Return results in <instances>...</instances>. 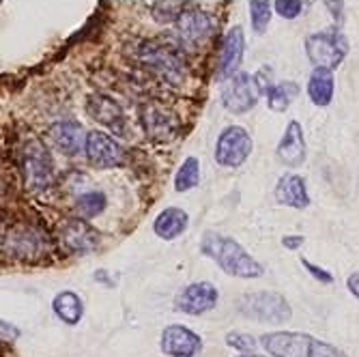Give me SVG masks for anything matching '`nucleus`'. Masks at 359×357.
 Wrapping results in <instances>:
<instances>
[{"mask_svg": "<svg viewBox=\"0 0 359 357\" xmlns=\"http://www.w3.org/2000/svg\"><path fill=\"white\" fill-rule=\"evenodd\" d=\"M250 7V24H252V30L254 32H265L269 22H271V9L273 5L269 3V0H252V3L248 5Z\"/></svg>", "mask_w": 359, "mask_h": 357, "instance_id": "26", "label": "nucleus"}, {"mask_svg": "<svg viewBox=\"0 0 359 357\" xmlns=\"http://www.w3.org/2000/svg\"><path fill=\"white\" fill-rule=\"evenodd\" d=\"M239 312L254 318L256 323H284L292 316L288 302L269 290L248 293L239 299Z\"/></svg>", "mask_w": 359, "mask_h": 357, "instance_id": "6", "label": "nucleus"}, {"mask_svg": "<svg viewBox=\"0 0 359 357\" xmlns=\"http://www.w3.org/2000/svg\"><path fill=\"white\" fill-rule=\"evenodd\" d=\"M217 299H219V293L211 282H194L181 290V295L175 302V308L179 312L198 316V314L213 310L217 306Z\"/></svg>", "mask_w": 359, "mask_h": 357, "instance_id": "11", "label": "nucleus"}, {"mask_svg": "<svg viewBox=\"0 0 359 357\" xmlns=\"http://www.w3.org/2000/svg\"><path fill=\"white\" fill-rule=\"evenodd\" d=\"M299 95V84L292 82V80H284V82H278L269 95H267V106L269 110L273 112H286L288 106L295 102V97Z\"/></svg>", "mask_w": 359, "mask_h": 357, "instance_id": "23", "label": "nucleus"}, {"mask_svg": "<svg viewBox=\"0 0 359 357\" xmlns=\"http://www.w3.org/2000/svg\"><path fill=\"white\" fill-rule=\"evenodd\" d=\"M304 243H306V237H304V235H284V237H282V245H284L286 250H290V252L299 250Z\"/></svg>", "mask_w": 359, "mask_h": 357, "instance_id": "31", "label": "nucleus"}, {"mask_svg": "<svg viewBox=\"0 0 359 357\" xmlns=\"http://www.w3.org/2000/svg\"><path fill=\"white\" fill-rule=\"evenodd\" d=\"M215 28V20L211 13L201 11V9H187L181 11L175 20V30L177 35L189 43V46H198L203 43Z\"/></svg>", "mask_w": 359, "mask_h": 357, "instance_id": "12", "label": "nucleus"}, {"mask_svg": "<svg viewBox=\"0 0 359 357\" xmlns=\"http://www.w3.org/2000/svg\"><path fill=\"white\" fill-rule=\"evenodd\" d=\"M346 286H348V293L359 299V274L357 271L346 278Z\"/></svg>", "mask_w": 359, "mask_h": 357, "instance_id": "32", "label": "nucleus"}, {"mask_svg": "<svg viewBox=\"0 0 359 357\" xmlns=\"http://www.w3.org/2000/svg\"><path fill=\"white\" fill-rule=\"evenodd\" d=\"M50 136L62 155L76 157L78 153H82L86 149V136L88 134L76 121H60V123H54L50 127Z\"/></svg>", "mask_w": 359, "mask_h": 357, "instance_id": "17", "label": "nucleus"}, {"mask_svg": "<svg viewBox=\"0 0 359 357\" xmlns=\"http://www.w3.org/2000/svg\"><path fill=\"white\" fill-rule=\"evenodd\" d=\"M273 194H276V201L284 207H290V209L310 207V194H308L306 181L299 175L288 173V175L280 177Z\"/></svg>", "mask_w": 359, "mask_h": 357, "instance_id": "18", "label": "nucleus"}, {"mask_svg": "<svg viewBox=\"0 0 359 357\" xmlns=\"http://www.w3.org/2000/svg\"><path fill=\"white\" fill-rule=\"evenodd\" d=\"M106 207H108V198L102 191H86V194H82V196H78V201H76V211L84 220L102 215L106 211Z\"/></svg>", "mask_w": 359, "mask_h": 357, "instance_id": "25", "label": "nucleus"}, {"mask_svg": "<svg viewBox=\"0 0 359 357\" xmlns=\"http://www.w3.org/2000/svg\"><path fill=\"white\" fill-rule=\"evenodd\" d=\"M201 252L207 258H211V261H215L217 267L228 276L254 280L265 274L263 265L250 252H245V248L233 237L207 231L201 239Z\"/></svg>", "mask_w": 359, "mask_h": 357, "instance_id": "1", "label": "nucleus"}, {"mask_svg": "<svg viewBox=\"0 0 359 357\" xmlns=\"http://www.w3.org/2000/svg\"><path fill=\"white\" fill-rule=\"evenodd\" d=\"M302 265H304V267H306V271H308L314 280H318L320 284H332V282H334V276H332L327 269H323V267H318V265L310 263L308 258H302Z\"/></svg>", "mask_w": 359, "mask_h": 357, "instance_id": "30", "label": "nucleus"}, {"mask_svg": "<svg viewBox=\"0 0 359 357\" xmlns=\"http://www.w3.org/2000/svg\"><path fill=\"white\" fill-rule=\"evenodd\" d=\"M254 140L239 125L226 127L215 142V161L224 168H239L252 155Z\"/></svg>", "mask_w": 359, "mask_h": 357, "instance_id": "7", "label": "nucleus"}, {"mask_svg": "<svg viewBox=\"0 0 359 357\" xmlns=\"http://www.w3.org/2000/svg\"><path fill=\"white\" fill-rule=\"evenodd\" d=\"M254 82H256L260 95H269V90L276 86V84H273V69L267 67V65H265V67H260V69L254 74Z\"/></svg>", "mask_w": 359, "mask_h": 357, "instance_id": "29", "label": "nucleus"}, {"mask_svg": "<svg viewBox=\"0 0 359 357\" xmlns=\"http://www.w3.org/2000/svg\"><path fill=\"white\" fill-rule=\"evenodd\" d=\"M159 349L168 357H196L203 349V338L183 325H168L161 332Z\"/></svg>", "mask_w": 359, "mask_h": 357, "instance_id": "13", "label": "nucleus"}, {"mask_svg": "<svg viewBox=\"0 0 359 357\" xmlns=\"http://www.w3.org/2000/svg\"><path fill=\"white\" fill-rule=\"evenodd\" d=\"M142 123H144V129L149 132L151 138L155 140H170L175 138V129H177V119L166 112V110H161L157 106H149L142 114Z\"/></svg>", "mask_w": 359, "mask_h": 357, "instance_id": "21", "label": "nucleus"}, {"mask_svg": "<svg viewBox=\"0 0 359 357\" xmlns=\"http://www.w3.org/2000/svg\"><path fill=\"white\" fill-rule=\"evenodd\" d=\"M187 224H189V217H187V213L183 209L168 207L155 217L153 231H155V235L159 239L172 241V239H177L179 235H183L187 231Z\"/></svg>", "mask_w": 359, "mask_h": 357, "instance_id": "20", "label": "nucleus"}, {"mask_svg": "<svg viewBox=\"0 0 359 357\" xmlns=\"http://www.w3.org/2000/svg\"><path fill=\"white\" fill-rule=\"evenodd\" d=\"M306 54L314 67L338 69L348 54V39L338 26L325 28L306 37Z\"/></svg>", "mask_w": 359, "mask_h": 357, "instance_id": "3", "label": "nucleus"}, {"mask_svg": "<svg viewBox=\"0 0 359 357\" xmlns=\"http://www.w3.org/2000/svg\"><path fill=\"white\" fill-rule=\"evenodd\" d=\"M20 168L24 183L30 191H41L50 187L54 177V161L48 153V149L39 140H30L22 149Z\"/></svg>", "mask_w": 359, "mask_h": 357, "instance_id": "5", "label": "nucleus"}, {"mask_svg": "<svg viewBox=\"0 0 359 357\" xmlns=\"http://www.w3.org/2000/svg\"><path fill=\"white\" fill-rule=\"evenodd\" d=\"M60 241L72 254H88L95 248H100L102 235L93 229L88 220L72 217L65 222V226L60 229Z\"/></svg>", "mask_w": 359, "mask_h": 357, "instance_id": "10", "label": "nucleus"}, {"mask_svg": "<svg viewBox=\"0 0 359 357\" xmlns=\"http://www.w3.org/2000/svg\"><path fill=\"white\" fill-rule=\"evenodd\" d=\"M239 357H267V355H258V353H248V355H239Z\"/></svg>", "mask_w": 359, "mask_h": 357, "instance_id": "33", "label": "nucleus"}, {"mask_svg": "<svg viewBox=\"0 0 359 357\" xmlns=\"http://www.w3.org/2000/svg\"><path fill=\"white\" fill-rule=\"evenodd\" d=\"M306 138H304V127L299 121H290L286 125V132L280 138L278 144V159L288 168H297L306 161Z\"/></svg>", "mask_w": 359, "mask_h": 357, "instance_id": "16", "label": "nucleus"}, {"mask_svg": "<svg viewBox=\"0 0 359 357\" xmlns=\"http://www.w3.org/2000/svg\"><path fill=\"white\" fill-rule=\"evenodd\" d=\"M86 110L97 123L106 125L112 134H116V136L127 134V123H125L123 110L118 108V104L114 100H110L108 95H90L86 102Z\"/></svg>", "mask_w": 359, "mask_h": 357, "instance_id": "15", "label": "nucleus"}, {"mask_svg": "<svg viewBox=\"0 0 359 357\" xmlns=\"http://www.w3.org/2000/svg\"><path fill=\"white\" fill-rule=\"evenodd\" d=\"M226 344L228 346H233L237 351H243V353H254L256 349V340L250 336V334H243V332H231V334H226Z\"/></svg>", "mask_w": 359, "mask_h": 357, "instance_id": "28", "label": "nucleus"}, {"mask_svg": "<svg viewBox=\"0 0 359 357\" xmlns=\"http://www.w3.org/2000/svg\"><path fill=\"white\" fill-rule=\"evenodd\" d=\"M86 159L95 168H116L125 161L123 147L104 132H88L86 136Z\"/></svg>", "mask_w": 359, "mask_h": 357, "instance_id": "9", "label": "nucleus"}, {"mask_svg": "<svg viewBox=\"0 0 359 357\" xmlns=\"http://www.w3.org/2000/svg\"><path fill=\"white\" fill-rule=\"evenodd\" d=\"M260 346L271 357H348L342 349L302 332L265 334L260 336Z\"/></svg>", "mask_w": 359, "mask_h": 357, "instance_id": "2", "label": "nucleus"}, {"mask_svg": "<svg viewBox=\"0 0 359 357\" xmlns=\"http://www.w3.org/2000/svg\"><path fill=\"white\" fill-rule=\"evenodd\" d=\"M52 310L65 325H78L84 314V304L74 290H60L52 302Z\"/></svg>", "mask_w": 359, "mask_h": 357, "instance_id": "22", "label": "nucleus"}, {"mask_svg": "<svg viewBox=\"0 0 359 357\" xmlns=\"http://www.w3.org/2000/svg\"><path fill=\"white\" fill-rule=\"evenodd\" d=\"M245 54V32L241 26H233L226 32V37L219 48V60H217V76L222 80L233 78L239 74V67Z\"/></svg>", "mask_w": 359, "mask_h": 357, "instance_id": "14", "label": "nucleus"}, {"mask_svg": "<svg viewBox=\"0 0 359 357\" xmlns=\"http://www.w3.org/2000/svg\"><path fill=\"white\" fill-rule=\"evenodd\" d=\"M201 183V161L198 157H185L181 168L175 175V189L189 191Z\"/></svg>", "mask_w": 359, "mask_h": 357, "instance_id": "24", "label": "nucleus"}, {"mask_svg": "<svg viewBox=\"0 0 359 357\" xmlns=\"http://www.w3.org/2000/svg\"><path fill=\"white\" fill-rule=\"evenodd\" d=\"M308 7H310V3H302V0H276V3H273V9L284 20L299 18L302 13H306L304 9H308Z\"/></svg>", "mask_w": 359, "mask_h": 357, "instance_id": "27", "label": "nucleus"}, {"mask_svg": "<svg viewBox=\"0 0 359 357\" xmlns=\"http://www.w3.org/2000/svg\"><path fill=\"white\" fill-rule=\"evenodd\" d=\"M219 97H222V106L228 112H233V114L250 112L258 104V97H260V90L254 82V74L250 76L245 72H239L233 78L224 80Z\"/></svg>", "mask_w": 359, "mask_h": 357, "instance_id": "8", "label": "nucleus"}, {"mask_svg": "<svg viewBox=\"0 0 359 357\" xmlns=\"http://www.w3.org/2000/svg\"><path fill=\"white\" fill-rule=\"evenodd\" d=\"M336 93V80H334V72L325 69V67H314L308 80V97L310 102L318 108L330 106Z\"/></svg>", "mask_w": 359, "mask_h": 357, "instance_id": "19", "label": "nucleus"}, {"mask_svg": "<svg viewBox=\"0 0 359 357\" xmlns=\"http://www.w3.org/2000/svg\"><path fill=\"white\" fill-rule=\"evenodd\" d=\"M140 58L166 82H181L185 78V58L177 43L149 41L140 46Z\"/></svg>", "mask_w": 359, "mask_h": 357, "instance_id": "4", "label": "nucleus"}]
</instances>
